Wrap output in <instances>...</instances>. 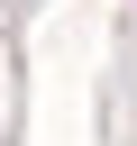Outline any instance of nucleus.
I'll list each match as a JSON object with an SVG mask.
<instances>
[]
</instances>
